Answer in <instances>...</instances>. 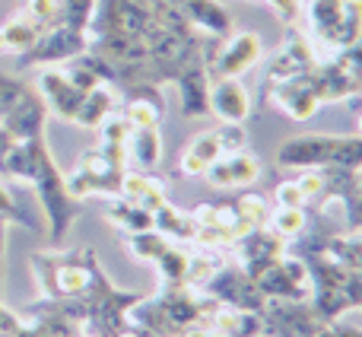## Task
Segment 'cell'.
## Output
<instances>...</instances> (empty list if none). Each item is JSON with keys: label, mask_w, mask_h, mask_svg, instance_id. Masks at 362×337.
Returning <instances> with one entry per match:
<instances>
[{"label": "cell", "mask_w": 362, "mask_h": 337, "mask_svg": "<svg viewBox=\"0 0 362 337\" xmlns=\"http://www.w3.org/2000/svg\"><path fill=\"white\" fill-rule=\"evenodd\" d=\"M178 13L187 19V25H191L197 35L226 38L232 32V16L219 0H187Z\"/></svg>", "instance_id": "obj_20"}, {"label": "cell", "mask_w": 362, "mask_h": 337, "mask_svg": "<svg viewBox=\"0 0 362 337\" xmlns=\"http://www.w3.org/2000/svg\"><path fill=\"white\" fill-rule=\"evenodd\" d=\"M264 299H308V268L302 258L280 255L251 274Z\"/></svg>", "instance_id": "obj_6"}, {"label": "cell", "mask_w": 362, "mask_h": 337, "mask_svg": "<svg viewBox=\"0 0 362 337\" xmlns=\"http://www.w3.org/2000/svg\"><path fill=\"white\" fill-rule=\"evenodd\" d=\"M115 108H118L115 89H108V86H95V89H89V93L83 96L80 108H76V115H74V125L86 127V131H95V127H99L102 121H105L108 115L115 112Z\"/></svg>", "instance_id": "obj_27"}, {"label": "cell", "mask_w": 362, "mask_h": 337, "mask_svg": "<svg viewBox=\"0 0 362 337\" xmlns=\"http://www.w3.org/2000/svg\"><path fill=\"white\" fill-rule=\"evenodd\" d=\"M334 331V337H362V328L359 325H350V321H331V325H327Z\"/></svg>", "instance_id": "obj_47"}, {"label": "cell", "mask_w": 362, "mask_h": 337, "mask_svg": "<svg viewBox=\"0 0 362 337\" xmlns=\"http://www.w3.org/2000/svg\"><path fill=\"white\" fill-rule=\"evenodd\" d=\"M159 159H163L159 127H134L127 140V163H134L140 172H156Z\"/></svg>", "instance_id": "obj_26"}, {"label": "cell", "mask_w": 362, "mask_h": 337, "mask_svg": "<svg viewBox=\"0 0 362 337\" xmlns=\"http://www.w3.org/2000/svg\"><path fill=\"white\" fill-rule=\"evenodd\" d=\"M261 102H270V105L280 108V112L293 121H308L325 105L321 93H318V76H315V70H305V74H296V76H289V80H280L276 86H270L267 93H264Z\"/></svg>", "instance_id": "obj_10"}, {"label": "cell", "mask_w": 362, "mask_h": 337, "mask_svg": "<svg viewBox=\"0 0 362 337\" xmlns=\"http://www.w3.org/2000/svg\"><path fill=\"white\" fill-rule=\"evenodd\" d=\"M264 226L274 229L283 242H293V239H299L302 232H305L308 213H305V207H276V210H270V217Z\"/></svg>", "instance_id": "obj_33"}, {"label": "cell", "mask_w": 362, "mask_h": 337, "mask_svg": "<svg viewBox=\"0 0 362 337\" xmlns=\"http://www.w3.org/2000/svg\"><path fill=\"white\" fill-rule=\"evenodd\" d=\"M89 48L86 32H74L67 25H54V29L42 32L35 38L29 51H23L19 57V70H32V67H51V64H64L80 57Z\"/></svg>", "instance_id": "obj_11"}, {"label": "cell", "mask_w": 362, "mask_h": 337, "mask_svg": "<svg viewBox=\"0 0 362 337\" xmlns=\"http://www.w3.org/2000/svg\"><path fill=\"white\" fill-rule=\"evenodd\" d=\"M61 4V25L74 32H86L93 23L95 13V0H57Z\"/></svg>", "instance_id": "obj_37"}, {"label": "cell", "mask_w": 362, "mask_h": 337, "mask_svg": "<svg viewBox=\"0 0 362 337\" xmlns=\"http://www.w3.org/2000/svg\"><path fill=\"white\" fill-rule=\"evenodd\" d=\"M204 178L216 188H248L261 178V166L251 153H226L206 166Z\"/></svg>", "instance_id": "obj_19"}, {"label": "cell", "mask_w": 362, "mask_h": 337, "mask_svg": "<svg viewBox=\"0 0 362 337\" xmlns=\"http://www.w3.org/2000/svg\"><path fill=\"white\" fill-rule=\"evenodd\" d=\"M321 321L315 319L308 299H267L261 306L264 337H315Z\"/></svg>", "instance_id": "obj_9"}, {"label": "cell", "mask_w": 362, "mask_h": 337, "mask_svg": "<svg viewBox=\"0 0 362 337\" xmlns=\"http://www.w3.org/2000/svg\"><path fill=\"white\" fill-rule=\"evenodd\" d=\"M118 198L131 200V204L144 207V210H156L159 204H165V185L159 178H153V172H140V168L127 166L121 172V185H118Z\"/></svg>", "instance_id": "obj_22"}, {"label": "cell", "mask_w": 362, "mask_h": 337, "mask_svg": "<svg viewBox=\"0 0 362 337\" xmlns=\"http://www.w3.org/2000/svg\"><path fill=\"white\" fill-rule=\"evenodd\" d=\"M159 4H169V6H175V10H181V6H185L187 0H159Z\"/></svg>", "instance_id": "obj_52"}, {"label": "cell", "mask_w": 362, "mask_h": 337, "mask_svg": "<svg viewBox=\"0 0 362 337\" xmlns=\"http://www.w3.org/2000/svg\"><path fill=\"white\" fill-rule=\"evenodd\" d=\"M95 131H99V144L102 147H127V140H131V121L124 118V115H108L105 121H102L99 127H95Z\"/></svg>", "instance_id": "obj_39"}, {"label": "cell", "mask_w": 362, "mask_h": 337, "mask_svg": "<svg viewBox=\"0 0 362 337\" xmlns=\"http://www.w3.org/2000/svg\"><path fill=\"white\" fill-rule=\"evenodd\" d=\"M19 325H23V319H19L16 312H10V309L0 302V334H16Z\"/></svg>", "instance_id": "obj_46"}, {"label": "cell", "mask_w": 362, "mask_h": 337, "mask_svg": "<svg viewBox=\"0 0 362 337\" xmlns=\"http://www.w3.org/2000/svg\"><path fill=\"white\" fill-rule=\"evenodd\" d=\"M204 51H206V45H204ZM172 83L178 86L181 115L185 118H204V115H210V102H206V96H210V74H206L204 55L194 57Z\"/></svg>", "instance_id": "obj_17"}, {"label": "cell", "mask_w": 362, "mask_h": 337, "mask_svg": "<svg viewBox=\"0 0 362 337\" xmlns=\"http://www.w3.org/2000/svg\"><path fill=\"white\" fill-rule=\"evenodd\" d=\"M0 219H6V223H19V226H32V217L23 210V204L13 198V191L4 185V181H0Z\"/></svg>", "instance_id": "obj_42"}, {"label": "cell", "mask_w": 362, "mask_h": 337, "mask_svg": "<svg viewBox=\"0 0 362 337\" xmlns=\"http://www.w3.org/2000/svg\"><path fill=\"white\" fill-rule=\"evenodd\" d=\"M38 35H42V32H38L23 13H16L13 19L0 23V55H23V51H29L32 45H35Z\"/></svg>", "instance_id": "obj_30"}, {"label": "cell", "mask_w": 362, "mask_h": 337, "mask_svg": "<svg viewBox=\"0 0 362 337\" xmlns=\"http://www.w3.org/2000/svg\"><path fill=\"white\" fill-rule=\"evenodd\" d=\"M206 325L216 328L223 337H257L261 334V312H245L232 306H213L206 315Z\"/></svg>", "instance_id": "obj_24"}, {"label": "cell", "mask_w": 362, "mask_h": 337, "mask_svg": "<svg viewBox=\"0 0 362 337\" xmlns=\"http://www.w3.org/2000/svg\"><path fill=\"white\" fill-rule=\"evenodd\" d=\"M19 13H23L38 32H48V29H54V25H61V4H57V0H25Z\"/></svg>", "instance_id": "obj_35"}, {"label": "cell", "mask_w": 362, "mask_h": 337, "mask_svg": "<svg viewBox=\"0 0 362 337\" xmlns=\"http://www.w3.org/2000/svg\"><path fill=\"white\" fill-rule=\"evenodd\" d=\"M0 175H6L10 181H25V185H32V191H35V198H38V207H42V213H45V223H48L51 239L61 242L70 232V226H74L76 213H80V200L67 194L64 172L57 168L45 137L16 140V144L6 150Z\"/></svg>", "instance_id": "obj_1"}, {"label": "cell", "mask_w": 362, "mask_h": 337, "mask_svg": "<svg viewBox=\"0 0 362 337\" xmlns=\"http://www.w3.org/2000/svg\"><path fill=\"white\" fill-rule=\"evenodd\" d=\"M257 4H267L283 23H296L299 16V0H257Z\"/></svg>", "instance_id": "obj_45"}, {"label": "cell", "mask_w": 362, "mask_h": 337, "mask_svg": "<svg viewBox=\"0 0 362 337\" xmlns=\"http://www.w3.org/2000/svg\"><path fill=\"white\" fill-rule=\"evenodd\" d=\"M226 264V255L219 249H210V245H204L200 251H187V268H185V283L194 290H200L206 280H210L213 274H216L219 268Z\"/></svg>", "instance_id": "obj_32"}, {"label": "cell", "mask_w": 362, "mask_h": 337, "mask_svg": "<svg viewBox=\"0 0 362 337\" xmlns=\"http://www.w3.org/2000/svg\"><path fill=\"white\" fill-rule=\"evenodd\" d=\"M153 264H156L159 280H163V283H185L187 249H185V245H169V249H165Z\"/></svg>", "instance_id": "obj_36"}, {"label": "cell", "mask_w": 362, "mask_h": 337, "mask_svg": "<svg viewBox=\"0 0 362 337\" xmlns=\"http://www.w3.org/2000/svg\"><path fill=\"white\" fill-rule=\"evenodd\" d=\"M315 64H318V57H315L308 38L305 35H289L286 42L274 51V57L267 61V67H264V93H267L270 86H276L280 80H289V76H296V74L315 70ZM264 93H261V99H264Z\"/></svg>", "instance_id": "obj_13"}, {"label": "cell", "mask_w": 362, "mask_h": 337, "mask_svg": "<svg viewBox=\"0 0 362 337\" xmlns=\"http://www.w3.org/2000/svg\"><path fill=\"white\" fill-rule=\"evenodd\" d=\"M276 166L280 168H325V166H344L362 168V140L346 134H296L283 140L276 150Z\"/></svg>", "instance_id": "obj_3"}, {"label": "cell", "mask_w": 362, "mask_h": 337, "mask_svg": "<svg viewBox=\"0 0 362 337\" xmlns=\"http://www.w3.org/2000/svg\"><path fill=\"white\" fill-rule=\"evenodd\" d=\"M153 299L163 306V312L175 321L181 331L191 328V325H197V321H204L206 315H210V309L216 306L210 296H204L200 290L187 287V283H163Z\"/></svg>", "instance_id": "obj_12"}, {"label": "cell", "mask_w": 362, "mask_h": 337, "mask_svg": "<svg viewBox=\"0 0 362 337\" xmlns=\"http://www.w3.org/2000/svg\"><path fill=\"white\" fill-rule=\"evenodd\" d=\"M35 93H38V99L45 102L48 115H54V118H61V121H74L76 108H80L83 96H86L67 80L64 70H57V67H42L38 83H35Z\"/></svg>", "instance_id": "obj_14"}, {"label": "cell", "mask_w": 362, "mask_h": 337, "mask_svg": "<svg viewBox=\"0 0 362 337\" xmlns=\"http://www.w3.org/2000/svg\"><path fill=\"white\" fill-rule=\"evenodd\" d=\"M181 337H223V334H219L216 328H210L206 321H197V325L185 328V331H181Z\"/></svg>", "instance_id": "obj_48"}, {"label": "cell", "mask_w": 362, "mask_h": 337, "mask_svg": "<svg viewBox=\"0 0 362 337\" xmlns=\"http://www.w3.org/2000/svg\"><path fill=\"white\" fill-rule=\"evenodd\" d=\"M45 125H48V108H45V102L38 99V93H32L23 105H16L4 121H0V127H4L13 140L45 137Z\"/></svg>", "instance_id": "obj_21"}, {"label": "cell", "mask_w": 362, "mask_h": 337, "mask_svg": "<svg viewBox=\"0 0 362 337\" xmlns=\"http://www.w3.org/2000/svg\"><path fill=\"white\" fill-rule=\"evenodd\" d=\"M204 61L210 80H219V76H238L242 80V74H248L251 67L264 61V45L255 32H229L216 55L206 57L204 51Z\"/></svg>", "instance_id": "obj_8"}, {"label": "cell", "mask_w": 362, "mask_h": 337, "mask_svg": "<svg viewBox=\"0 0 362 337\" xmlns=\"http://www.w3.org/2000/svg\"><path fill=\"white\" fill-rule=\"evenodd\" d=\"M305 23L312 32V51L327 61L337 51L353 48L362 32V0H308Z\"/></svg>", "instance_id": "obj_2"}, {"label": "cell", "mask_w": 362, "mask_h": 337, "mask_svg": "<svg viewBox=\"0 0 362 337\" xmlns=\"http://www.w3.org/2000/svg\"><path fill=\"white\" fill-rule=\"evenodd\" d=\"M210 115H216L219 121H229V125H242L251 115V93L242 86L238 76H219L210 80Z\"/></svg>", "instance_id": "obj_18"}, {"label": "cell", "mask_w": 362, "mask_h": 337, "mask_svg": "<svg viewBox=\"0 0 362 337\" xmlns=\"http://www.w3.org/2000/svg\"><path fill=\"white\" fill-rule=\"evenodd\" d=\"M105 219L115 223L121 232H144V229H153V213L144 210V207L131 204L124 198H112L105 207Z\"/></svg>", "instance_id": "obj_31"}, {"label": "cell", "mask_w": 362, "mask_h": 337, "mask_svg": "<svg viewBox=\"0 0 362 337\" xmlns=\"http://www.w3.org/2000/svg\"><path fill=\"white\" fill-rule=\"evenodd\" d=\"M13 144H16V140H13L10 134H6L4 127H0V166H4V156H6V150H10Z\"/></svg>", "instance_id": "obj_50"}, {"label": "cell", "mask_w": 362, "mask_h": 337, "mask_svg": "<svg viewBox=\"0 0 362 337\" xmlns=\"http://www.w3.org/2000/svg\"><path fill=\"white\" fill-rule=\"evenodd\" d=\"M127 102L121 108L131 127H159L163 125V96L156 93V86H137L127 89Z\"/></svg>", "instance_id": "obj_23"}, {"label": "cell", "mask_w": 362, "mask_h": 337, "mask_svg": "<svg viewBox=\"0 0 362 337\" xmlns=\"http://www.w3.org/2000/svg\"><path fill=\"white\" fill-rule=\"evenodd\" d=\"M127 321L144 328V331L153 337H181V328L163 312V306H159L153 296H140V299L127 309Z\"/></svg>", "instance_id": "obj_25"}, {"label": "cell", "mask_w": 362, "mask_h": 337, "mask_svg": "<svg viewBox=\"0 0 362 337\" xmlns=\"http://www.w3.org/2000/svg\"><path fill=\"white\" fill-rule=\"evenodd\" d=\"M124 249L131 258H137V261H156L159 255H163L165 249H169V239L159 236L156 229H144V232H124Z\"/></svg>", "instance_id": "obj_34"}, {"label": "cell", "mask_w": 362, "mask_h": 337, "mask_svg": "<svg viewBox=\"0 0 362 337\" xmlns=\"http://www.w3.org/2000/svg\"><path fill=\"white\" fill-rule=\"evenodd\" d=\"M200 293L210 296V299L219 302V306L245 309V312H261V306L267 302L238 261H226L223 268L200 287Z\"/></svg>", "instance_id": "obj_7"}, {"label": "cell", "mask_w": 362, "mask_h": 337, "mask_svg": "<svg viewBox=\"0 0 362 337\" xmlns=\"http://www.w3.org/2000/svg\"><path fill=\"white\" fill-rule=\"evenodd\" d=\"M121 172L124 166L112 163L105 153L95 147V150H86L80 156V163L70 175H64V185H67V194L76 200L93 198V194H105V198H118V185H121Z\"/></svg>", "instance_id": "obj_5"}, {"label": "cell", "mask_w": 362, "mask_h": 337, "mask_svg": "<svg viewBox=\"0 0 362 337\" xmlns=\"http://www.w3.org/2000/svg\"><path fill=\"white\" fill-rule=\"evenodd\" d=\"M257 337H264V334H257Z\"/></svg>", "instance_id": "obj_54"}, {"label": "cell", "mask_w": 362, "mask_h": 337, "mask_svg": "<svg viewBox=\"0 0 362 337\" xmlns=\"http://www.w3.org/2000/svg\"><path fill=\"white\" fill-rule=\"evenodd\" d=\"M0 337H13V334H0Z\"/></svg>", "instance_id": "obj_53"}, {"label": "cell", "mask_w": 362, "mask_h": 337, "mask_svg": "<svg viewBox=\"0 0 362 337\" xmlns=\"http://www.w3.org/2000/svg\"><path fill=\"white\" fill-rule=\"evenodd\" d=\"M153 229L165 239H178V242H194V236H197V223H194V217L191 213H181L178 207L169 204V200L153 210Z\"/></svg>", "instance_id": "obj_29"}, {"label": "cell", "mask_w": 362, "mask_h": 337, "mask_svg": "<svg viewBox=\"0 0 362 337\" xmlns=\"http://www.w3.org/2000/svg\"><path fill=\"white\" fill-rule=\"evenodd\" d=\"M216 144H219V153H242L248 147V134H245L242 125H229V121H219L216 131Z\"/></svg>", "instance_id": "obj_41"}, {"label": "cell", "mask_w": 362, "mask_h": 337, "mask_svg": "<svg viewBox=\"0 0 362 337\" xmlns=\"http://www.w3.org/2000/svg\"><path fill=\"white\" fill-rule=\"evenodd\" d=\"M32 93H35V89L25 86V83H19L16 76L0 74V121H4L16 105H23Z\"/></svg>", "instance_id": "obj_38"}, {"label": "cell", "mask_w": 362, "mask_h": 337, "mask_svg": "<svg viewBox=\"0 0 362 337\" xmlns=\"http://www.w3.org/2000/svg\"><path fill=\"white\" fill-rule=\"evenodd\" d=\"M315 76H318L321 102H353L356 105L362 89V51L353 45L327 61H318Z\"/></svg>", "instance_id": "obj_4"}, {"label": "cell", "mask_w": 362, "mask_h": 337, "mask_svg": "<svg viewBox=\"0 0 362 337\" xmlns=\"http://www.w3.org/2000/svg\"><path fill=\"white\" fill-rule=\"evenodd\" d=\"M235 210L242 213L245 219H248L251 226H264L267 223V217H270V204H267V198L264 194H257V191H245V194H238L235 200Z\"/></svg>", "instance_id": "obj_40"}, {"label": "cell", "mask_w": 362, "mask_h": 337, "mask_svg": "<svg viewBox=\"0 0 362 337\" xmlns=\"http://www.w3.org/2000/svg\"><path fill=\"white\" fill-rule=\"evenodd\" d=\"M219 156H223V153H219L216 134H213V131H204V134H197V137L187 144L185 153H181L178 172L187 175V178H197V175H204L206 166H210L213 159H219Z\"/></svg>", "instance_id": "obj_28"}, {"label": "cell", "mask_w": 362, "mask_h": 337, "mask_svg": "<svg viewBox=\"0 0 362 337\" xmlns=\"http://www.w3.org/2000/svg\"><path fill=\"white\" fill-rule=\"evenodd\" d=\"M315 337H334V331H331V328H327V325H321L318 331H315Z\"/></svg>", "instance_id": "obj_51"}, {"label": "cell", "mask_w": 362, "mask_h": 337, "mask_svg": "<svg viewBox=\"0 0 362 337\" xmlns=\"http://www.w3.org/2000/svg\"><path fill=\"white\" fill-rule=\"evenodd\" d=\"M274 204L276 207H308V200L302 194V188L296 185V178H286L274 188Z\"/></svg>", "instance_id": "obj_43"}, {"label": "cell", "mask_w": 362, "mask_h": 337, "mask_svg": "<svg viewBox=\"0 0 362 337\" xmlns=\"http://www.w3.org/2000/svg\"><path fill=\"white\" fill-rule=\"evenodd\" d=\"M232 255H235V261L245 268V274L251 277L267 261L286 255V242H283L274 229H267V226H255V229H248L235 245H232Z\"/></svg>", "instance_id": "obj_16"}, {"label": "cell", "mask_w": 362, "mask_h": 337, "mask_svg": "<svg viewBox=\"0 0 362 337\" xmlns=\"http://www.w3.org/2000/svg\"><path fill=\"white\" fill-rule=\"evenodd\" d=\"M308 306H312L315 319L321 325H331L340 315L356 312L362 306V274L353 277L346 287H321V290H308Z\"/></svg>", "instance_id": "obj_15"}, {"label": "cell", "mask_w": 362, "mask_h": 337, "mask_svg": "<svg viewBox=\"0 0 362 337\" xmlns=\"http://www.w3.org/2000/svg\"><path fill=\"white\" fill-rule=\"evenodd\" d=\"M13 337H54V334L45 331V328H42V325H35V321H29V325L23 321V325L16 328V334H13Z\"/></svg>", "instance_id": "obj_49"}, {"label": "cell", "mask_w": 362, "mask_h": 337, "mask_svg": "<svg viewBox=\"0 0 362 337\" xmlns=\"http://www.w3.org/2000/svg\"><path fill=\"white\" fill-rule=\"evenodd\" d=\"M67 80H70V83H74V86H76V89H80V93H89V89L102 86V83H99V80H95V74H93V70H89V67H83V64H80V61H76V64H74V67H70V70H67Z\"/></svg>", "instance_id": "obj_44"}]
</instances>
